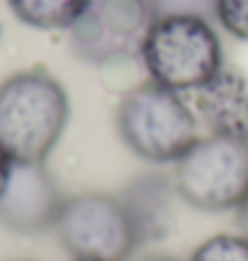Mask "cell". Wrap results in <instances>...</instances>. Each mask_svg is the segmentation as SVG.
Wrapping results in <instances>:
<instances>
[{
  "label": "cell",
  "mask_w": 248,
  "mask_h": 261,
  "mask_svg": "<svg viewBox=\"0 0 248 261\" xmlns=\"http://www.w3.org/2000/svg\"><path fill=\"white\" fill-rule=\"evenodd\" d=\"M173 179L165 173H144L128 184L120 200L134 221L139 245L163 240L171 229L173 219Z\"/></svg>",
  "instance_id": "cell-9"
},
{
  "label": "cell",
  "mask_w": 248,
  "mask_h": 261,
  "mask_svg": "<svg viewBox=\"0 0 248 261\" xmlns=\"http://www.w3.org/2000/svg\"><path fill=\"white\" fill-rule=\"evenodd\" d=\"M158 19L152 0H91L72 27L69 48L86 64H117L141 59V45Z\"/></svg>",
  "instance_id": "cell-6"
},
{
  "label": "cell",
  "mask_w": 248,
  "mask_h": 261,
  "mask_svg": "<svg viewBox=\"0 0 248 261\" xmlns=\"http://www.w3.org/2000/svg\"><path fill=\"white\" fill-rule=\"evenodd\" d=\"M54 232L72 258L128 261L136 248H141L120 195L107 192L64 197Z\"/></svg>",
  "instance_id": "cell-5"
},
{
  "label": "cell",
  "mask_w": 248,
  "mask_h": 261,
  "mask_svg": "<svg viewBox=\"0 0 248 261\" xmlns=\"http://www.w3.org/2000/svg\"><path fill=\"white\" fill-rule=\"evenodd\" d=\"M11 168H14V160H11V155H8L3 147H0V195L6 192V184H8Z\"/></svg>",
  "instance_id": "cell-14"
},
{
  "label": "cell",
  "mask_w": 248,
  "mask_h": 261,
  "mask_svg": "<svg viewBox=\"0 0 248 261\" xmlns=\"http://www.w3.org/2000/svg\"><path fill=\"white\" fill-rule=\"evenodd\" d=\"M216 3L219 0H152L158 16L182 14V16H197V19H216Z\"/></svg>",
  "instance_id": "cell-13"
},
{
  "label": "cell",
  "mask_w": 248,
  "mask_h": 261,
  "mask_svg": "<svg viewBox=\"0 0 248 261\" xmlns=\"http://www.w3.org/2000/svg\"><path fill=\"white\" fill-rule=\"evenodd\" d=\"M88 6L91 0H8L11 14L35 30H69Z\"/></svg>",
  "instance_id": "cell-10"
},
{
  "label": "cell",
  "mask_w": 248,
  "mask_h": 261,
  "mask_svg": "<svg viewBox=\"0 0 248 261\" xmlns=\"http://www.w3.org/2000/svg\"><path fill=\"white\" fill-rule=\"evenodd\" d=\"M190 261H248V240L243 234H216L195 248Z\"/></svg>",
  "instance_id": "cell-11"
},
{
  "label": "cell",
  "mask_w": 248,
  "mask_h": 261,
  "mask_svg": "<svg viewBox=\"0 0 248 261\" xmlns=\"http://www.w3.org/2000/svg\"><path fill=\"white\" fill-rule=\"evenodd\" d=\"M150 80L176 93L197 91L224 67V48L211 21L197 16H158L141 45Z\"/></svg>",
  "instance_id": "cell-3"
},
{
  "label": "cell",
  "mask_w": 248,
  "mask_h": 261,
  "mask_svg": "<svg viewBox=\"0 0 248 261\" xmlns=\"http://www.w3.org/2000/svg\"><path fill=\"white\" fill-rule=\"evenodd\" d=\"M173 187L197 211H238L248 197V144L203 136L173 163Z\"/></svg>",
  "instance_id": "cell-4"
},
{
  "label": "cell",
  "mask_w": 248,
  "mask_h": 261,
  "mask_svg": "<svg viewBox=\"0 0 248 261\" xmlns=\"http://www.w3.org/2000/svg\"><path fill=\"white\" fill-rule=\"evenodd\" d=\"M139 261H176V258H171V256H144Z\"/></svg>",
  "instance_id": "cell-16"
},
{
  "label": "cell",
  "mask_w": 248,
  "mask_h": 261,
  "mask_svg": "<svg viewBox=\"0 0 248 261\" xmlns=\"http://www.w3.org/2000/svg\"><path fill=\"white\" fill-rule=\"evenodd\" d=\"M117 134L136 158L158 165L176 163L197 136V115L182 93L147 80L131 88L117 107Z\"/></svg>",
  "instance_id": "cell-2"
},
{
  "label": "cell",
  "mask_w": 248,
  "mask_h": 261,
  "mask_svg": "<svg viewBox=\"0 0 248 261\" xmlns=\"http://www.w3.org/2000/svg\"><path fill=\"white\" fill-rule=\"evenodd\" d=\"M75 261H88V258H75Z\"/></svg>",
  "instance_id": "cell-17"
},
{
  "label": "cell",
  "mask_w": 248,
  "mask_h": 261,
  "mask_svg": "<svg viewBox=\"0 0 248 261\" xmlns=\"http://www.w3.org/2000/svg\"><path fill=\"white\" fill-rule=\"evenodd\" d=\"M238 227H240V234L248 240V197L238 205Z\"/></svg>",
  "instance_id": "cell-15"
},
{
  "label": "cell",
  "mask_w": 248,
  "mask_h": 261,
  "mask_svg": "<svg viewBox=\"0 0 248 261\" xmlns=\"http://www.w3.org/2000/svg\"><path fill=\"white\" fill-rule=\"evenodd\" d=\"M0 35H3V27H0Z\"/></svg>",
  "instance_id": "cell-18"
},
{
  "label": "cell",
  "mask_w": 248,
  "mask_h": 261,
  "mask_svg": "<svg viewBox=\"0 0 248 261\" xmlns=\"http://www.w3.org/2000/svg\"><path fill=\"white\" fill-rule=\"evenodd\" d=\"M216 19L224 32L248 43V0H219Z\"/></svg>",
  "instance_id": "cell-12"
},
{
  "label": "cell",
  "mask_w": 248,
  "mask_h": 261,
  "mask_svg": "<svg viewBox=\"0 0 248 261\" xmlns=\"http://www.w3.org/2000/svg\"><path fill=\"white\" fill-rule=\"evenodd\" d=\"M195 93V115L211 134L248 144V77L238 69L221 67Z\"/></svg>",
  "instance_id": "cell-8"
},
{
  "label": "cell",
  "mask_w": 248,
  "mask_h": 261,
  "mask_svg": "<svg viewBox=\"0 0 248 261\" xmlns=\"http://www.w3.org/2000/svg\"><path fill=\"white\" fill-rule=\"evenodd\" d=\"M62 205L64 195L45 163H14L0 195V224L19 234H40L54 229Z\"/></svg>",
  "instance_id": "cell-7"
},
{
  "label": "cell",
  "mask_w": 248,
  "mask_h": 261,
  "mask_svg": "<svg viewBox=\"0 0 248 261\" xmlns=\"http://www.w3.org/2000/svg\"><path fill=\"white\" fill-rule=\"evenodd\" d=\"M69 123V96L48 69L32 67L0 83V147L14 163H45Z\"/></svg>",
  "instance_id": "cell-1"
}]
</instances>
